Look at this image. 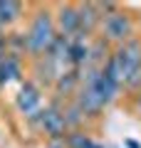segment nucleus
<instances>
[{
	"mask_svg": "<svg viewBox=\"0 0 141 148\" xmlns=\"http://www.w3.org/2000/svg\"><path fill=\"white\" fill-rule=\"evenodd\" d=\"M25 12V5L17 0H0V30L12 27Z\"/></svg>",
	"mask_w": 141,
	"mask_h": 148,
	"instance_id": "nucleus-10",
	"label": "nucleus"
},
{
	"mask_svg": "<svg viewBox=\"0 0 141 148\" xmlns=\"http://www.w3.org/2000/svg\"><path fill=\"white\" fill-rule=\"evenodd\" d=\"M35 123H37V126H40L50 138H64V136L69 133L59 101H52L50 106H42V111H40V116L35 119Z\"/></svg>",
	"mask_w": 141,
	"mask_h": 148,
	"instance_id": "nucleus-4",
	"label": "nucleus"
},
{
	"mask_svg": "<svg viewBox=\"0 0 141 148\" xmlns=\"http://www.w3.org/2000/svg\"><path fill=\"white\" fill-rule=\"evenodd\" d=\"M136 109H139V111H141V89H139V91H136Z\"/></svg>",
	"mask_w": 141,
	"mask_h": 148,
	"instance_id": "nucleus-14",
	"label": "nucleus"
},
{
	"mask_svg": "<svg viewBox=\"0 0 141 148\" xmlns=\"http://www.w3.org/2000/svg\"><path fill=\"white\" fill-rule=\"evenodd\" d=\"M64 141H67V148H104L102 143H97L92 136H87L84 131H69L67 136H64Z\"/></svg>",
	"mask_w": 141,
	"mask_h": 148,
	"instance_id": "nucleus-11",
	"label": "nucleus"
},
{
	"mask_svg": "<svg viewBox=\"0 0 141 148\" xmlns=\"http://www.w3.org/2000/svg\"><path fill=\"white\" fill-rule=\"evenodd\" d=\"M82 69H67L64 74H59L57 79L52 82V89H55V94L62 99V96H74L77 94V89H79V79H82Z\"/></svg>",
	"mask_w": 141,
	"mask_h": 148,
	"instance_id": "nucleus-9",
	"label": "nucleus"
},
{
	"mask_svg": "<svg viewBox=\"0 0 141 148\" xmlns=\"http://www.w3.org/2000/svg\"><path fill=\"white\" fill-rule=\"evenodd\" d=\"M55 30L64 40H74L79 37V17H77V3H64L57 5V12L52 15Z\"/></svg>",
	"mask_w": 141,
	"mask_h": 148,
	"instance_id": "nucleus-6",
	"label": "nucleus"
},
{
	"mask_svg": "<svg viewBox=\"0 0 141 148\" xmlns=\"http://www.w3.org/2000/svg\"><path fill=\"white\" fill-rule=\"evenodd\" d=\"M3 57H5V35L0 32V62H3Z\"/></svg>",
	"mask_w": 141,
	"mask_h": 148,
	"instance_id": "nucleus-13",
	"label": "nucleus"
},
{
	"mask_svg": "<svg viewBox=\"0 0 141 148\" xmlns=\"http://www.w3.org/2000/svg\"><path fill=\"white\" fill-rule=\"evenodd\" d=\"M57 40V30H55L52 12L42 8L32 15V22L25 32V42H27V54H32L35 59L45 57L47 49L52 47V42Z\"/></svg>",
	"mask_w": 141,
	"mask_h": 148,
	"instance_id": "nucleus-1",
	"label": "nucleus"
},
{
	"mask_svg": "<svg viewBox=\"0 0 141 148\" xmlns=\"http://www.w3.org/2000/svg\"><path fill=\"white\" fill-rule=\"evenodd\" d=\"M109 64L114 67L119 84L124 86L126 79L141 67V42L136 37H131L124 45H116V47L111 49V54H109Z\"/></svg>",
	"mask_w": 141,
	"mask_h": 148,
	"instance_id": "nucleus-2",
	"label": "nucleus"
},
{
	"mask_svg": "<svg viewBox=\"0 0 141 148\" xmlns=\"http://www.w3.org/2000/svg\"><path fill=\"white\" fill-rule=\"evenodd\" d=\"M99 30H102V40H104V42L124 45L126 40L134 37V20H131V15L124 8H116L114 12H109V15L102 17Z\"/></svg>",
	"mask_w": 141,
	"mask_h": 148,
	"instance_id": "nucleus-3",
	"label": "nucleus"
},
{
	"mask_svg": "<svg viewBox=\"0 0 141 148\" xmlns=\"http://www.w3.org/2000/svg\"><path fill=\"white\" fill-rule=\"evenodd\" d=\"M50 148H67L64 138H50Z\"/></svg>",
	"mask_w": 141,
	"mask_h": 148,
	"instance_id": "nucleus-12",
	"label": "nucleus"
},
{
	"mask_svg": "<svg viewBox=\"0 0 141 148\" xmlns=\"http://www.w3.org/2000/svg\"><path fill=\"white\" fill-rule=\"evenodd\" d=\"M22 79V57H15V54H8L0 62V86H10L12 82Z\"/></svg>",
	"mask_w": 141,
	"mask_h": 148,
	"instance_id": "nucleus-8",
	"label": "nucleus"
},
{
	"mask_svg": "<svg viewBox=\"0 0 141 148\" xmlns=\"http://www.w3.org/2000/svg\"><path fill=\"white\" fill-rule=\"evenodd\" d=\"M139 42H141V40H139Z\"/></svg>",
	"mask_w": 141,
	"mask_h": 148,
	"instance_id": "nucleus-16",
	"label": "nucleus"
},
{
	"mask_svg": "<svg viewBox=\"0 0 141 148\" xmlns=\"http://www.w3.org/2000/svg\"><path fill=\"white\" fill-rule=\"evenodd\" d=\"M126 146H129V148H141V146H139L136 141H126Z\"/></svg>",
	"mask_w": 141,
	"mask_h": 148,
	"instance_id": "nucleus-15",
	"label": "nucleus"
},
{
	"mask_svg": "<svg viewBox=\"0 0 141 148\" xmlns=\"http://www.w3.org/2000/svg\"><path fill=\"white\" fill-rule=\"evenodd\" d=\"M15 106H17V111H20L25 119H30V121L35 123V119L40 116V111H42V91H40V86L32 84V82H22L20 91L15 94Z\"/></svg>",
	"mask_w": 141,
	"mask_h": 148,
	"instance_id": "nucleus-5",
	"label": "nucleus"
},
{
	"mask_svg": "<svg viewBox=\"0 0 141 148\" xmlns=\"http://www.w3.org/2000/svg\"><path fill=\"white\" fill-rule=\"evenodd\" d=\"M77 17H79V37H92L94 30H99V8L97 3H77Z\"/></svg>",
	"mask_w": 141,
	"mask_h": 148,
	"instance_id": "nucleus-7",
	"label": "nucleus"
}]
</instances>
